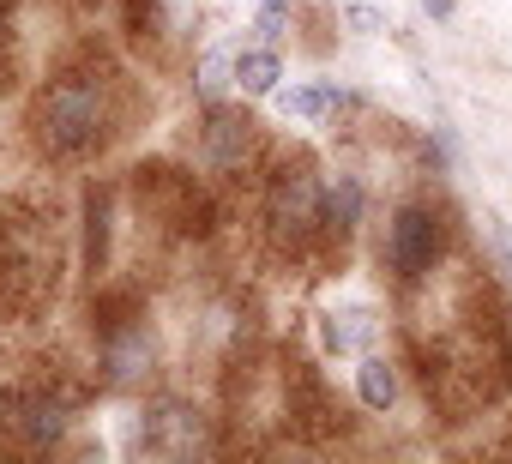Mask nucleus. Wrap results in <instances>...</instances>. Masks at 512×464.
<instances>
[{
    "mask_svg": "<svg viewBox=\"0 0 512 464\" xmlns=\"http://www.w3.org/2000/svg\"><path fill=\"white\" fill-rule=\"evenodd\" d=\"M37 127H43V151L49 157H85L103 145L109 133V79L97 73H67L49 85L43 109H37Z\"/></svg>",
    "mask_w": 512,
    "mask_h": 464,
    "instance_id": "nucleus-1",
    "label": "nucleus"
},
{
    "mask_svg": "<svg viewBox=\"0 0 512 464\" xmlns=\"http://www.w3.org/2000/svg\"><path fill=\"white\" fill-rule=\"evenodd\" d=\"M61 428H67V404L49 386H13L0 398V434L19 446H49Z\"/></svg>",
    "mask_w": 512,
    "mask_h": 464,
    "instance_id": "nucleus-2",
    "label": "nucleus"
},
{
    "mask_svg": "<svg viewBox=\"0 0 512 464\" xmlns=\"http://www.w3.org/2000/svg\"><path fill=\"white\" fill-rule=\"evenodd\" d=\"M386 260H392V272L404 284L422 278V272H434V260H440V217L428 205H404L398 211L392 236H386Z\"/></svg>",
    "mask_w": 512,
    "mask_h": 464,
    "instance_id": "nucleus-3",
    "label": "nucleus"
},
{
    "mask_svg": "<svg viewBox=\"0 0 512 464\" xmlns=\"http://www.w3.org/2000/svg\"><path fill=\"white\" fill-rule=\"evenodd\" d=\"M278 79H284V61H278L272 49H241V55H235V85H241L247 97H272Z\"/></svg>",
    "mask_w": 512,
    "mask_h": 464,
    "instance_id": "nucleus-4",
    "label": "nucleus"
},
{
    "mask_svg": "<svg viewBox=\"0 0 512 464\" xmlns=\"http://www.w3.org/2000/svg\"><path fill=\"white\" fill-rule=\"evenodd\" d=\"M338 103H344L338 85H290V91H278V109L296 115V121H320V115H332Z\"/></svg>",
    "mask_w": 512,
    "mask_h": 464,
    "instance_id": "nucleus-5",
    "label": "nucleus"
},
{
    "mask_svg": "<svg viewBox=\"0 0 512 464\" xmlns=\"http://www.w3.org/2000/svg\"><path fill=\"white\" fill-rule=\"evenodd\" d=\"M326 350H338V356H350V350H362L368 338H374V320L362 314V308H344V314H326Z\"/></svg>",
    "mask_w": 512,
    "mask_h": 464,
    "instance_id": "nucleus-6",
    "label": "nucleus"
},
{
    "mask_svg": "<svg viewBox=\"0 0 512 464\" xmlns=\"http://www.w3.org/2000/svg\"><path fill=\"white\" fill-rule=\"evenodd\" d=\"M356 386H362V404H368V410H392V398H398V374H392L386 356H362Z\"/></svg>",
    "mask_w": 512,
    "mask_h": 464,
    "instance_id": "nucleus-7",
    "label": "nucleus"
},
{
    "mask_svg": "<svg viewBox=\"0 0 512 464\" xmlns=\"http://www.w3.org/2000/svg\"><path fill=\"white\" fill-rule=\"evenodd\" d=\"M326 217H332L338 229H350V223L362 217V187H356L350 175H338V181H332V193H326Z\"/></svg>",
    "mask_w": 512,
    "mask_h": 464,
    "instance_id": "nucleus-8",
    "label": "nucleus"
},
{
    "mask_svg": "<svg viewBox=\"0 0 512 464\" xmlns=\"http://www.w3.org/2000/svg\"><path fill=\"white\" fill-rule=\"evenodd\" d=\"M229 73H235V49H211L205 61H199V97H223V85H229Z\"/></svg>",
    "mask_w": 512,
    "mask_h": 464,
    "instance_id": "nucleus-9",
    "label": "nucleus"
},
{
    "mask_svg": "<svg viewBox=\"0 0 512 464\" xmlns=\"http://www.w3.org/2000/svg\"><path fill=\"white\" fill-rule=\"evenodd\" d=\"M482 236H488V254L500 260V272L512 278V223L506 217H482Z\"/></svg>",
    "mask_w": 512,
    "mask_h": 464,
    "instance_id": "nucleus-10",
    "label": "nucleus"
},
{
    "mask_svg": "<svg viewBox=\"0 0 512 464\" xmlns=\"http://www.w3.org/2000/svg\"><path fill=\"white\" fill-rule=\"evenodd\" d=\"M284 7H290V0H266V7H260V37H266V43L284 31Z\"/></svg>",
    "mask_w": 512,
    "mask_h": 464,
    "instance_id": "nucleus-11",
    "label": "nucleus"
},
{
    "mask_svg": "<svg viewBox=\"0 0 512 464\" xmlns=\"http://www.w3.org/2000/svg\"><path fill=\"white\" fill-rule=\"evenodd\" d=\"M344 19H350V25H356V31H380V19H374V13H368V7H350V13H344Z\"/></svg>",
    "mask_w": 512,
    "mask_h": 464,
    "instance_id": "nucleus-12",
    "label": "nucleus"
},
{
    "mask_svg": "<svg viewBox=\"0 0 512 464\" xmlns=\"http://www.w3.org/2000/svg\"><path fill=\"white\" fill-rule=\"evenodd\" d=\"M422 7H428L434 19H446V13H452V0H422Z\"/></svg>",
    "mask_w": 512,
    "mask_h": 464,
    "instance_id": "nucleus-13",
    "label": "nucleus"
}]
</instances>
